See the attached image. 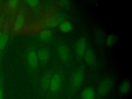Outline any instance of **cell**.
Listing matches in <instances>:
<instances>
[{"mask_svg":"<svg viewBox=\"0 0 132 99\" xmlns=\"http://www.w3.org/2000/svg\"><path fill=\"white\" fill-rule=\"evenodd\" d=\"M61 83V78L60 75L58 73H55L51 77L50 82V88L52 92H56L59 89Z\"/></svg>","mask_w":132,"mask_h":99,"instance_id":"3957f363","label":"cell"},{"mask_svg":"<svg viewBox=\"0 0 132 99\" xmlns=\"http://www.w3.org/2000/svg\"><path fill=\"white\" fill-rule=\"evenodd\" d=\"M130 89V83L129 80L126 79L123 81V82L120 85L119 91L122 94H125L129 92Z\"/></svg>","mask_w":132,"mask_h":99,"instance_id":"4fadbf2b","label":"cell"},{"mask_svg":"<svg viewBox=\"0 0 132 99\" xmlns=\"http://www.w3.org/2000/svg\"><path fill=\"white\" fill-rule=\"evenodd\" d=\"M84 59L86 63L91 65L95 62V55L93 51L90 49L88 48L86 50L84 54Z\"/></svg>","mask_w":132,"mask_h":99,"instance_id":"30bf717a","label":"cell"},{"mask_svg":"<svg viewBox=\"0 0 132 99\" xmlns=\"http://www.w3.org/2000/svg\"><path fill=\"white\" fill-rule=\"evenodd\" d=\"M75 50L78 56L84 55L86 50V41L84 37H81L77 40L75 44Z\"/></svg>","mask_w":132,"mask_h":99,"instance_id":"277c9868","label":"cell"},{"mask_svg":"<svg viewBox=\"0 0 132 99\" xmlns=\"http://www.w3.org/2000/svg\"><path fill=\"white\" fill-rule=\"evenodd\" d=\"M57 52L60 57L64 61H67L70 58V51L68 46L64 43H61L57 46Z\"/></svg>","mask_w":132,"mask_h":99,"instance_id":"8992f818","label":"cell"},{"mask_svg":"<svg viewBox=\"0 0 132 99\" xmlns=\"http://www.w3.org/2000/svg\"><path fill=\"white\" fill-rule=\"evenodd\" d=\"M9 36L7 34H2L1 39L0 40V63L2 58L3 54L6 47L8 41Z\"/></svg>","mask_w":132,"mask_h":99,"instance_id":"7c38bea8","label":"cell"},{"mask_svg":"<svg viewBox=\"0 0 132 99\" xmlns=\"http://www.w3.org/2000/svg\"><path fill=\"white\" fill-rule=\"evenodd\" d=\"M26 59L28 65L32 68H36L38 64V57L37 53L33 50H30L27 53Z\"/></svg>","mask_w":132,"mask_h":99,"instance_id":"5b68a950","label":"cell"},{"mask_svg":"<svg viewBox=\"0 0 132 99\" xmlns=\"http://www.w3.org/2000/svg\"><path fill=\"white\" fill-rule=\"evenodd\" d=\"M4 74L2 70H0V99H4Z\"/></svg>","mask_w":132,"mask_h":99,"instance_id":"e0dca14e","label":"cell"},{"mask_svg":"<svg viewBox=\"0 0 132 99\" xmlns=\"http://www.w3.org/2000/svg\"><path fill=\"white\" fill-rule=\"evenodd\" d=\"M84 78V70L82 68H78L73 74L71 78V86L77 89L81 85Z\"/></svg>","mask_w":132,"mask_h":99,"instance_id":"7a4b0ae2","label":"cell"},{"mask_svg":"<svg viewBox=\"0 0 132 99\" xmlns=\"http://www.w3.org/2000/svg\"><path fill=\"white\" fill-rule=\"evenodd\" d=\"M26 2L29 5H31L32 6H35L39 4V1L38 0H28L26 1Z\"/></svg>","mask_w":132,"mask_h":99,"instance_id":"d6986e66","label":"cell"},{"mask_svg":"<svg viewBox=\"0 0 132 99\" xmlns=\"http://www.w3.org/2000/svg\"><path fill=\"white\" fill-rule=\"evenodd\" d=\"M82 99H94L95 92L92 87H87L84 89L81 93Z\"/></svg>","mask_w":132,"mask_h":99,"instance_id":"8fae6325","label":"cell"},{"mask_svg":"<svg viewBox=\"0 0 132 99\" xmlns=\"http://www.w3.org/2000/svg\"><path fill=\"white\" fill-rule=\"evenodd\" d=\"M25 23V17L24 15L22 14H20L18 15L14 22L13 27L14 29L18 31L21 30L23 27Z\"/></svg>","mask_w":132,"mask_h":99,"instance_id":"52a82bcc","label":"cell"},{"mask_svg":"<svg viewBox=\"0 0 132 99\" xmlns=\"http://www.w3.org/2000/svg\"><path fill=\"white\" fill-rule=\"evenodd\" d=\"M52 76L51 73L50 72H47L45 73L41 78L40 86L43 89L46 90L49 88L50 80Z\"/></svg>","mask_w":132,"mask_h":99,"instance_id":"9c48e42d","label":"cell"},{"mask_svg":"<svg viewBox=\"0 0 132 99\" xmlns=\"http://www.w3.org/2000/svg\"><path fill=\"white\" fill-rule=\"evenodd\" d=\"M113 81L111 77H107L104 78L99 84L97 88V92L100 95L107 94L112 88Z\"/></svg>","mask_w":132,"mask_h":99,"instance_id":"6da1fadb","label":"cell"},{"mask_svg":"<svg viewBox=\"0 0 132 99\" xmlns=\"http://www.w3.org/2000/svg\"><path fill=\"white\" fill-rule=\"evenodd\" d=\"M117 36L115 34H110L108 36L106 40V43L108 46L112 45L117 40Z\"/></svg>","mask_w":132,"mask_h":99,"instance_id":"ac0fdd59","label":"cell"},{"mask_svg":"<svg viewBox=\"0 0 132 99\" xmlns=\"http://www.w3.org/2000/svg\"><path fill=\"white\" fill-rule=\"evenodd\" d=\"M60 29L64 32H67L71 30L72 28V24L69 21H62L59 24Z\"/></svg>","mask_w":132,"mask_h":99,"instance_id":"5bb4252c","label":"cell"},{"mask_svg":"<svg viewBox=\"0 0 132 99\" xmlns=\"http://www.w3.org/2000/svg\"><path fill=\"white\" fill-rule=\"evenodd\" d=\"M37 54L38 59L43 62H46L50 58V52L47 48L43 47L40 49Z\"/></svg>","mask_w":132,"mask_h":99,"instance_id":"ba28073f","label":"cell"},{"mask_svg":"<svg viewBox=\"0 0 132 99\" xmlns=\"http://www.w3.org/2000/svg\"><path fill=\"white\" fill-rule=\"evenodd\" d=\"M53 35V31L50 28L44 29L39 32V36L41 39H49Z\"/></svg>","mask_w":132,"mask_h":99,"instance_id":"2e32d148","label":"cell"},{"mask_svg":"<svg viewBox=\"0 0 132 99\" xmlns=\"http://www.w3.org/2000/svg\"><path fill=\"white\" fill-rule=\"evenodd\" d=\"M2 36V33H0V40H1V39Z\"/></svg>","mask_w":132,"mask_h":99,"instance_id":"ffe728a7","label":"cell"},{"mask_svg":"<svg viewBox=\"0 0 132 99\" xmlns=\"http://www.w3.org/2000/svg\"><path fill=\"white\" fill-rule=\"evenodd\" d=\"M61 20V19L59 16H56L53 18L47 21L46 25L50 28L54 27L56 26L58 24H59L62 22Z\"/></svg>","mask_w":132,"mask_h":99,"instance_id":"9a60e30c","label":"cell"}]
</instances>
